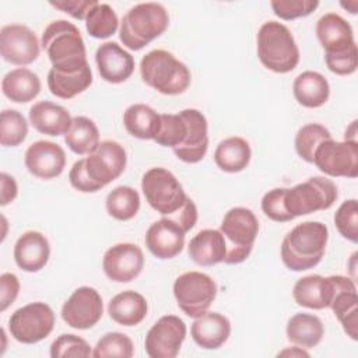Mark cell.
Segmentation results:
<instances>
[{"mask_svg": "<svg viewBox=\"0 0 358 358\" xmlns=\"http://www.w3.org/2000/svg\"><path fill=\"white\" fill-rule=\"evenodd\" d=\"M284 193L285 187H275L273 190H268L262 199L263 213L266 214V217L275 222H288L294 220V217L285 208Z\"/></svg>", "mask_w": 358, "mask_h": 358, "instance_id": "obj_45", "label": "cell"}, {"mask_svg": "<svg viewBox=\"0 0 358 358\" xmlns=\"http://www.w3.org/2000/svg\"><path fill=\"white\" fill-rule=\"evenodd\" d=\"M159 122V113L145 103H133L123 113V124L127 133L140 140H154Z\"/></svg>", "mask_w": 358, "mask_h": 358, "instance_id": "obj_33", "label": "cell"}, {"mask_svg": "<svg viewBox=\"0 0 358 358\" xmlns=\"http://www.w3.org/2000/svg\"><path fill=\"white\" fill-rule=\"evenodd\" d=\"M148 305L145 298L131 289L116 294L108 305V313L117 324L131 327L140 324L147 316Z\"/></svg>", "mask_w": 358, "mask_h": 358, "instance_id": "obj_28", "label": "cell"}, {"mask_svg": "<svg viewBox=\"0 0 358 358\" xmlns=\"http://www.w3.org/2000/svg\"><path fill=\"white\" fill-rule=\"evenodd\" d=\"M312 164L327 176L354 179L358 176V141L324 140L317 145Z\"/></svg>", "mask_w": 358, "mask_h": 358, "instance_id": "obj_12", "label": "cell"}, {"mask_svg": "<svg viewBox=\"0 0 358 358\" xmlns=\"http://www.w3.org/2000/svg\"><path fill=\"white\" fill-rule=\"evenodd\" d=\"M329 229L319 221H305L294 227L282 239L281 260L292 271L317 266L324 255Z\"/></svg>", "mask_w": 358, "mask_h": 358, "instance_id": "obj_2", "label": "cell"}, {"mask_svg": "<svg viewBox=\"0 0 358 358\" xmlns=\"http://www.w3.org/2000/svg\"><path fill=\"white\" fill-rule=\"evenodd\" d=\"M215 281L204 273L187 271L173 282V296L180 310L189 317H199L208 310L217 296Z\"/></svg>", "mask_w": 358, "mask_h": 358, "instance_id": "obj_10", "label": "cell"}, {"mask_svg": "<svg viewBox=\"0 0 358 358\" xmlns=\"http://www.w3.org/2000/svg\"><path fill=\"white\" fill-rule=\"evenodd\" d=\"M169 25L166 8L159 3H138L122 18L119 38L130 50H140L161 36Z\"/></svg>", "mask_w": 358, "mask_h": 358, "instance_id": "obj_4", "label": "cell"}, {"mask_svg": "<svg viewBox=\"0 0 358 358\" xmlns=\"http://www.w3.org/2000/svg\"><path fill=\"white\" fill-rule=\"evenodd\" d=\"M250 157L252 150L249 143L238 136L222 140L214 151V161L217 166L228 173L243 171L249 165Z\"/></svg>", "mask_w": 358, "mask_h": 358, "instance_id": "obj_31", "label": "cell"}, {"mask_svg": "<svg viewBox=\"0 0 358 358\" xmlns=\"http://www.w3.org/2000/svg\"><path fill=\"white\" fill-rule=\"evenodd\" d=\"M257 56L266 69L278 74L292 71L299 63L296 42L291 31L278 21H267L260 27Z\"/></svg>", "mask_w": 358, "mask_h": 358, "instance_id": "obj_6", "label": "cell"}, {"mask_svg": "<svg viewBox=\"0 0 358 358\" xmlns=\"http://www.w3.org/2000/svg\"><path fill=\"white\" fill-rule=\"evenodd\" d=\"M1 91L11 102L27 103L41 92V80L29 69L18 67L3 77Z\"/></svg>", "mask_w": 358, "mask_h": 358, "instance_id": "obj_30", "label": "cell"}, {"mask_svg": "<svg viewBox=\"0 0 358 358\" xmlns=\"http://www.w3.org/2000/svg\"><path fill=\"white\" fill-rule=\"evenodd\" d=\"M190 334L200 348L217 350L228 340L231 323L228 317L218 312H206L194 319Z\"/></svg>", "mask_w": 358, "mask_h": 358, "instance_id": "obj_25", "label": "cell"}, {"mask_svg": "<svg viewBox=\"0 0 358 358\" xmlns=\"http://www.w3.org/2000/svg\"><path fill=\"white\" fill-rule=\"evenodd\" d=\"M316 36L324 49L327 69L338 76H350L358 67V52L351 25L338 14L327 13L316 22Z\"/></svg>", "mask_w": 358, "mask_h": 358, "instance_id": "obj_1", "label": "cell"}, {"mask_svg": "<svg viewBox=\"0 0 358 358\" xmlns=\"http://www.w3.org/2000/svg\"><path fill=\"white\" fill-rule=\"evenodd\" d=\"M41 53L35 32L22 24L4 25L0 31V55L15 66H27Z\"/></svg>", "mask_w": 358, "mask_h": 358, "instance_id": "obj_16", "label": "cell"}, {"mask_svg": "<svg viewBox=\"0 0 358 358\" xmlns=\"http://www.w3.org/2000/svg\"><path fill=\"white\" fill-rule=\"evenodd\" d=\"M56 316L45 302H32L17 309L8 319V330L14 340L35 344L46 338L55 327Z\"/></svg>", "mask_w": 358, "mask_h": 358, "instance_id": "obj_11", "label": "cell"}, {"mask_svg": "<svg viewBox=\"0 0 358 358\" xmlns=\"http://www.w3.org/2000/svg\"><path fill=\"white\" fill-rule=\"evenodd\" d=\"M92 84L91 67L76 73H60L50 69L48 73V88L52 95L60 99H71L84 92Z\"/></svg>", "mask_w": 358, "mask_h": 358, "instance_id": "obj_34", "label": "cell"}, {"mask_svg": "<svg viewBox=\"0 0 358 358\" xmlns=\"http://www.w3.org/2000/svg\"><path fill=\"white\" fill-rule=\"evenodd\" d=\"M20 292L18 277L13 273H3L0 275V310L4 312L14 301Z\"/></svg>", "mask_w": 358, "mask_h": 358, "instance_id": "obj_48", "label": "cell"}, {"mask_svg": "<svg viewBox=\"0 0 358 358\" xmlns=\"http://www.w3.org/2000/svg\"><path fill=\"white\" fill-rule=\"evenodd\" d=\"M24 162L34 176L39 179H53L63 172L66 166V154L59 144L39 140L27 148Z\"/></svg>", "mask_w": 358, "mask_h": 358, "instance_id": "obj_20", "label": "cell"}, {"mask_svg": "<svg viewBox=\"0 0 358 358\" xmlns=\"http://www.w3.org/2000/svg\"><path fill=\"white\" fill-rule=\"evenodd\" d=\"M141 190L151 208L164 217L176 213L187 199L176 176L161 166L151 168L143 175Z\"/></svg>", "mask_w": 358, "mask_h": 358, "instance_id": "obj_9", "label": "cell"}, {"mask_svg": "<svg viewBox=\"0 0 358 358\" xmlns=\"http://www.w3.org/2000/svg\"><path fill=\"white\" fill-rule=\"evenodd\" d=\"M180 115L187 124L185 141L173 148V154L183 162L196 164L201 161L208 148V126L206 116L197 109H183Z\"/></svg>", "mask_w": 358, "mask_h": 358, "instance_id": "obj_21", "label": "cell"}, {"mask_svg": "<svg viewBox=\"0 0 358 358\" xmlns=\"http://www.w3.org/2000/svg\"><path fill=\"white\" fill-rule=\"evenodd\" d=\"M98 4L96 0H57L50 1V6L62 10L63 13L71 15L76 20L87 18L88 13Z\"/></svg>", "mask_w": 358, "mask_h": 358, "instance_id": "obj_47", "label": "cell"}, {"mask_svg": "<svg viewBox=\"0 0 358 358\" xmlns=\"http://www.w3.org/2000/svg\"><path fill=\"white\" fill-rule=\"evenodd\" d=\"M144 267L143 250L134 243H116L110 246L102 259L105 275L115 282H130Z\"/></svg>", "mask_w": 358, "mask_h": 358, "instance_id": "obj_17", "label": "cell"}, {"mask_svg": "<svg viewBox=\"0 0 358 358\" xmlns=\"http://www.w3.org/2000/svg\"><path fill=\"white\" fill-rule=\"evenodd\" d=\"M69 180L74 189L83 193H95L102 189L101 185L95 183L85 169V161L84 158L76 161L69 172Z\"/></svg>", "mask_w": 358, "mask_h": 358, "instance_id": "obj_46", "label": "cell"}, {"mask_svg": "<svg viewBox=\"0 0 358 358\" xmlns=\"http://www.w3.org/2000/svg\"><path fill=\"white\" fill-rule=\"evenodd\" d=\"M292 92L299 105L305 108H320L329 99L330 87L323 74L308 70L295 77Z\"/></svg>", "mask_w": 358, "mask_h": 358, "instance_id": "obj_29", "label": "cell"}, {"mask_svg": "<svg viewBox=\"0 0 358 358\" xmlns=\"http://www.w3.org/2000/svg\"><path fill=\"white\" fill-rule=\"evenodd\" d=\"M334 294L330 309L343 326L345 334L358 338V295L355 282L344 275H331Z\"/></svg>", "mask_w": 358, "mask_h": 358, "instance_id": "obj_18", "label": "cell"}, {"mask_svg": "<svg viewBox=\"0 0 358 358\" xmlns=\"http://www.w3.org/2000/svg\"><path fill=\"white\" fill-rule=\"evenodd\" d=\"M220 231L227 245L224 263L238 264L249 257L257 238L259 222L252 210L234 207L225 213Z\"/></svg>", "mask_w": 358, "mask_h": 358, "instance_id": "obj_7", "label": "cell"}, {"mask_svg": "<svg viewBox=\"0 0 358 358\" xmlns=\"http://www.w3.org/2000/svg\"><path fill=\"white\" fill-rule=\"evenodd\" d=\"M64 143L77 155H90L99 145V131L94 120L87 116L73 117Z\"/></svg>", "mask_w": 358, "mask_h": 358, "instance_id": "obj_35", "label": "cell"}, {"mask_svg": "<svg viewBox=\"0 0 358 358\" xmlns=\"http://www.w3.org/2000/svg\"><path fill=\"white\" fill-rule=\"evenodd\" d=\"M159 127L154 141L162 147L176 148L180 145L187 134V124L185 117L179 113H161Z\"/></svg>", "mask_w": 358, "mask_h": 358, "instance_id": "obj_38", "label": "cell"}, {"mask_svg": "<svg viewBox=\"0 0 358 358\" xmlns=\"http://www.w3.org/2000/svg\"><path fill=\"white\" fill-rule=\"evenodd\" d=\"M102 315V296L92 287L77 288L62 306V319L67 326L77 330L91 329L101 320Z\"/></svg>", "mask_w": 358, "mask_h": 358, "instance_id": "obj_14", "label": "cell"}, {"mask_svg": "<svg viewBox=\"0 0 358 358\" xmlns=\"http://www.w3.org/2000/svg\"><path fill=\"white\" fill-rule=\"evenodd\" d=\"M119 27V20L115 10L106 3H98L85 18L87 32L96 39L112 36Z\"/></svg>", "mask_w": 358, "mask_h": 358, "instance_id": "obj_37", "label": "cell"}, {"mask_svg": "<svg viewBox=\"0 0 358 358\" xmlns=\"http://www.w3.org/2000/svg\"><path fill=\"white\" fill-rule=\"evenodd\" d=\"M186 337L185 322L175 315L159 317L148 330L144 348L150 358H175Z\"/></svg>", "mask_w": 358, "mask_h": 358, "instance_id": "obj_13", "label": "cell"}, {"mask_svg": "<svg viewBox=\"0 0 358 358\" xmlns=\"http://www.w3.org/2000/svg\"><path fill=\"white\" fill-rule=\"evenodd\" d=\"M95 62L102 80L120 84L134 71V59L116 42H105L95 52Z\"/></svg>", "mask_w": 358, "mask_h": 358, "instance_id": "obj_22", "label": "cell"}, {"mask_svg": "<svg viewBox=\"0 0 358 358\" xmlns=\"http://www.w3.org/2000/svg\"><path fill=\"white\" fill-rule=\"evenodd\" d=\"M85 169L90 178L105 187L115 179H117L127 164V155L117 141L105 140L101 141L94 152L84 158Z\"/></svg>", "mask_w": 358, "mask_h": 358, "instance_id": "obj_15", "label": "cell"}, {"mask_svg": "<svg viewBox=\"0 0 358 358\" xmlns=\"http://www.w3.org/2000/svg\"><path fill=\"white\" fill-rule=\"evenodd\" d=\"M333 294L334 285L331 275L322 277L319 274H310L299 278L292 289V296L299 306L316 310L329 308Z\"/></svg>", "mask_w": 358, "mask_h": 358, "instance_id": "obj_24", "label": "cell"}, {"mask_svg": "<svg viewBox=\"0 0 358 358\" xmlns=\"http://www.w3.org/2000/svg\"><path fill=\"white\" fill-rule=\"evenodd\" d=\"M28 134V123L15 109H4L0 116V143L4 147L20 145Z\"/></svg>", "mask_w": 358, "mask_h": 358, "instance_id": "obj_40", "label": "cell"}, {"mask_svg": "<svg viewBox=\"0 0 358 358\" xmlns=\"http://www.w3.org/2000/svg\"><path fill=\"white\" fill-rule=\"evenodd\" d=\"M0 183H1V200H0V204L4 207V206L11 203L17 197L18 186H17L15 179L11 175L6 173V172H1Z\"/></svg>", "mask_w": 358, "mask_h": 358, "instance_id": "obj_49", "label": "cell"}, {"mask_svg": "<svg viewBox=\"0 0 358 358\" xmlns=\"http://www.w3.org/2000/svg\"><path fill=\"white\" fill-rule=\"evenodd\" d=\"M92 355L90 344L76 334H62L50 345L52 358L90 357Z\"/></svg>", "mask_w": 358, "mask_h": 358, "instance_id": "obj_43", "label": "cell"}, {"mask_svg": "<svg viewBox=\"0 0 358 358\" xmlns=\"http://www.w3.org/2000/svg\"><path fill=\"white\" fill-rule=\"evenodd\" d=\"M106 211L117 221L131 220L140 208V194L130 186H117L106 196Z\"/></svg>", "mask_w": 358, "mask_h": 358, "instance_id": "obj_36", "label": "cell"}, {"mask_svg": "<svg viewBox=\"0 0 358 358\" xmlns=\"http://www.w3.org/2000/svg\"><path fill=\"white\" fill-rule=\"evenodd\" d=\"M278 355H291V357H309V352L305 351L302 347H292L291 350H284Z\"/></svg>", "mask_w": 358, "mask_h": 358, "instance_id": "obj_50", "label": "cell"}, {"mask_svg": "<svg viewBox=\"0 0 358 358\" xmlns=\"http://www.w3.org/2000/svg\"><path fill=\"white\" fill-rule=\"evenodd\" d=\"M49 256V241L43 234L38 231H27L15 242L14 260L17 266L24 271H39L46 266Z\"/></svg>", "mask_w": 358, "mask_h": 358, "instance_id": "obj_23", "label": "cell"}, {"mask_svg": "<svg viewBox=\"0 0 358 358\" xmlns=\"http://www.w3.org/2000/svg\"><path fill=\"white\" fill-rule=\"evenodd\" d=\"M189 257L199 266H214L224 262L227 245L220 229H203L197 232L187 246Z\"/></svg>", "mask_w": 358, "mask_h": 358, "instance_id": "obj_27", "label": "cell"}, {"mask_svg": "<svg viewBox=\"0 0 358 358\" xmlns=\"http://www.w3.org/2000/svg\"><path fill=\"white\" fill-rule=\"evenodd\" d=\"M333 138L329 129L319 123H309L302 126L295 136V151L296 154L306 162H313V155L317 145L324 141Z\"/></svg>", "mask_w": 358, "mask_h": 358, "instance_id": "obj_39", "label": "cell"}, {"mask_svg": "<svg viewBox=\"0 0 358 358\" xmlns=\"http://www.w3.org/2000/svg\"><path fill=\"white\" fill-rule=\"evenodd\" d=\"M337 196V186L331 179L312 176L294 187H285L284 204L287 211L295 218L330 208Z\"/></svg>", "mask_w": 358, "mask_h": 358, "instance_id": "obj_8", "label": "cell"}, {"mask_svg": "<svg viewBox=\"0 0 358 358\" xmlns=\"http://www.w3.org/2000/svg\"><path fill=\"white\" fill-rule=\"evenodd\" d=\"M186 231L172 218L162 217L150 225L145 232V246L158 259H172L185 246Z\"/></svg>", "mask_w": 358, "mask_h": 358, "instance_id": "obj_19", "label": "cell"}, {"mask_svg": "<svg viewBox=\"0 0 358 358\" xmlns=\"http://www.w3.org/2000/svg\"><path fill=\"white\" fill-rule=\"evenodd\" d=\"M270 6L277 17L285 21L306 17L312 14L317 6V0H273Z\"/></svg>", "mask_w": 358, "mask_h": 358, "instance_id": "obj_44", "label": "cell"}, {"mask_svg": "<svg viewBox=\"0 0 358 358\" xmlns=\"http://www.w3.org/2000/svg\"><path fill=\"white\" fill-rule=\"evenodd\" d=\"M287 338L302 348L316 347L324 334L322 320L310 313H296L287 323Z\"/></svg>", "mask_w": 358, "mask_h": 358, "instance_id": "obj_32", "label": "cell"}, {"mask_svg": "<svg viewBox=\"0 0 358 358\" xmlns=\"http://www.w3.org/2000/svg\"><path fill=\"white\" fill-rule=\"evenodd\" d=\"M334 224L340 235L352 243L358 242V203L355 199L341 203L334 214Z\"/></svg>", "mask_w": 358, "mask_h": 358, "instance_id": "obj_42", "label": "cell"}, {"mask_svg": "<svg viewBox=\"0 0 358 358\" xmlns=\"http://www.w3.org/2000/svg\"><path fill=\"white\" fill-rule=\"evenodd\" d=\"M29 122L39 133L57 137L69 131L73 117L66 108L50 101H41L31 106Z\"/></svg>", "mask_w": 358, "mask_h": 358, "instance_id": "obj_26", "label": "cell"}, {"mask_svg": "<svg viewBox=\"0 0 358 358\" xmlns=\"http://www.w3.org/2000/svg\"><path fill=\"white\" fill-rule=\"evenodd\" d=\"M341 7H344V8H348L351 14H357L358 1H357V0H351V1H347V3H341Z\"/></svg>", "mask_w": 358, "mask_h": 358, "instance_id": "obj_51", "label": "cell"}, {"mask_svg": "<svg viewBox=\"0 0 358 358\" xmlns=\"http://www.w3.org/2000/svg\"><path fill=\"white\" fill-rule=\"evenodd\" d=\"M42 48L56 71L76 73L90 66L80 29L66 20L52 21L45 28Z\"/></svg>", "mask_w": 358, "mask_h": 358, "instance_id": "obj_3", "label": "cell"}, {"mask_svg": "<svg viewBox=\"0 0 358 358\" xmlns=\"http://www.w3.org/2000/svg\"><path fill=\"white\" fill-rule=\"evenodd\" d=\"M134 354V345L130 337L119 331H109L103 334L96 345L94 347L92 357L94 358H106V357H117V358H130Z\"/></svg>", "mask_w": 358, "mask_h": 358, "instance_id": "obj_41", "label": "cell"}, {"mask_svg": "<svg viewBox=\"0 0 358 358\" xmlns=\"http://www.w3.org/2000/svg\"><path fill=\"white\" fill-rule=\"evenodd\" d=\"M143 81L164 95L183 94L192 81L190 70L171 52L154 49L140 62Z\"/></svg>", "mask_w": 358, "mask_h": 358, "instance_id": "obj_5", "label": "cell"}]
</instances>
